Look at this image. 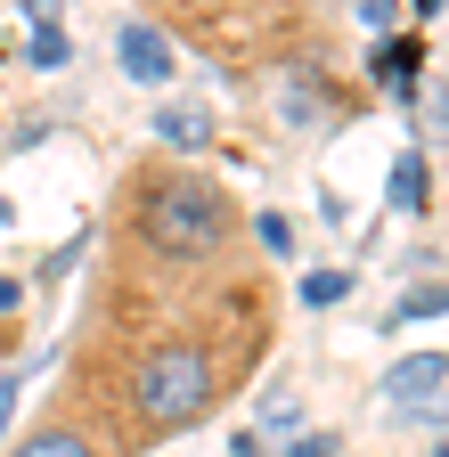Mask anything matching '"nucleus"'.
<instances>
[{
	"instance_id": "f257e3e1",
	"label": "nucleus",
	"mask_w": 449,
	"mask_h": 457,
	"mask_svg": "<svg viewBox=\"0 0 449 457\" xmlns=\"http://www.w3.org/2000/svg\"><path fill=\"white\" fill-rule=\"evenodd\" d=\"M278 343V286L262 245L237 253H139L106 245L66 360V400L115 449L147 457L237 400Z\"/></svg>"
},
{
	"instance_id": "f03ea898",
	"label": "nucleus",
	"mask_w": 449,
	"mask_h": 457,
	"mask_svg": "<svg viewBox=\"0 0 449 457\" xmlns=\"http://www.w3.org/2000/svg\"><path fill=\"white\" fill-rule=\"evenodd\" d=\"M106 245L139 253H237L254 245V212L237 204L229 180L180 155H139L115 196H106Z\"/></svg>"
},
{
	"instance_id": "7ed1b4c3",
	"label": "nucleus",
	"mask_w": 449,
	"mask_h": 457,
	"mask_svg": "<svg viewBox=\"0 0 449 457\" xmlns=\"http://www.w3.org/2000/svg\"><path fill=\"white\" fill-rule=\"evenodd\" d=\"M139 25H155L172 49H196L229 74L295 66L311 41V0H139Z\"/></svg>"
},
{
	"instance_id": "20e7f679",
	"label": "nucleus",
	"mask_w": 449,
	"mask_h": 457,
	"mask_svg": "<svg viewBox=\"0 0 449 457\" xmlns=\"http://www.w3.org/2000/svg\"><path fill=\"white\" fill-rule=\"evenodd\" d=\"M9 457H115V449H106V441L82 425V409H74L66 392H49V400H41V417L9 441Z\"/></svg>"
},
{
	"instance_id": "39448f33",
	"label": "nucleus",
	"mask_w": 449,
	"mask_h": 457,
	"mask_svg": "<svg viewBox=\"0 0 449 457\" xmlns=\"http://www.w3.org/2000/svg\"><path fill=\"white\" fill-rule=\"evenodd\" d=\"M441 376H449V360H441V352L401 360V368L384 376V400H392V409H417V417H433V409H441Z\"/></svg>"
},
{
	"instance_id": "423d86ee",
	"label": "nucleus",
	"mask_w": 449,
	"mask_h": 457,
	"mask_svg": "<svg viewBox=\"0 0 449 457\" xmlns=\"http://www.w3.org/2000/svg\"><path fill=\"white\" fill-rule=\"evenodd\" d=\"M115 57H123V74L147 82V90H155V82H172V41H163L155 25H139V17L115 33Z\"/></svg>"
},
{
	"instance_id": "0eeeda50",
	"label": "nucleus",
	"mask_w": 449,
	"mask_h": 457,
	"mask_svg": "<svg viewBox=\"0 0 449 457\" xmlns=\"http://www.w3.org/2000/svg\"><path fill=\"white\" fill-rule=\"evenodd\" d=\"M392 204H401V212H425L433 204V163L425 155H401V163H392Z\"/></svg>"
},
{
	"instance_id": "6e6552de",
	"label": "nucleus",
	"mask_w": 449,
	"mask_h": 457,
	"mask_svg": "<svg viewBox=\"0 0 449 457\" xmlns=\"http://www.w3.org/2000/svg\"><path fill=\"white\" fill-rule=\"evenodd\" d=\"M155 139H163V147H172V155L188 163V155L204 147V114H196V106H172V114H155Z\"/></svg>"
},
{
	"instance_id": "1a4fd4ad",
	"label": "nucleus",
	"mask_w": 449,
	"mask_h": 457,
	"mask_svg": "<svg viewBox=\"0 0 449 457\" xmlns=\"http://www.w3.org/2000/svg\"><path fill=\"white\" fill-rule=\"evenodd\" d=\"M417 66H425L417 41H384V49H376V74H384L392 90H417Z\"/></svg>"
},
{
	"instance_id": "9d476101",
	"label": "nucleus",
	"mask_w": 449,
	"mask_h": 457,
	"mask_svg": "<svg viewBox=\"0 0 449 457\" xmlns=\"http://www.w3.org/2000/svg\"><path fill=\"white\" fill-rule=\"evenodd\" d=\"M344 286H352L344 270H319V278H303V303H319V311H327L335 295H344Z\"/></svg>"
},
{
	"instance_id": "9b49d317",
	"label": "nucleus",
	"mask_w": 449,
	"mask_h": 457,
	"mask_svg": "<svg viewBox=\"0 0 449 457\" xmlns=\"http://www.w3.org/2000/svg\"><path fill=\"white\" fill-rule=\"evenodd\" d=\"M287 457H344V441H335V433H311V441H295Z\"/></svg>"
},
{
	"instance_id": "f8f14e48",
	"label": "nucleus",
	"mask_w": 449,
	"mask_h": 457,
	"mask_svg": "<svg viewBox=\"0 0 449 457\" xmlns=\"http://www.w3.org/2000/svg\"><path fill=\"white\" fill-rule=\"evenodd\" d=\"M9 409H17V376L0 368V425H9Z\"/></svg>"
},
{
	"instance_id": "ddd939ff",
	"label": "nucleus",
	"mask_w": 449,
	"mask_h": 457,
	"mask_svg": "<svg viewBox=\"0 0 449 457\" xmlns=\"http://www.w3.org/2000/svg\"><path fill=\"white\" fill-rule=\"evenodd\" d=\"M409 9H417V17H433V9H441V0H409Z\"/></svg>"
}]
</instances>
